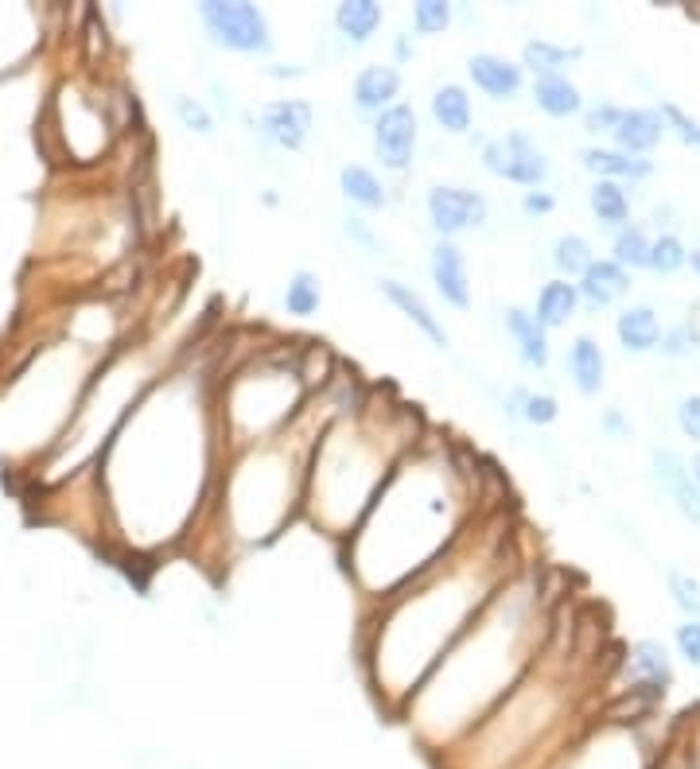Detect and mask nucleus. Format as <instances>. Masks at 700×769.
<instances>
[{
	"mask_svg": "<svg viewBox=\"0 0 700 769\" xmlns=\"http://www.w3.org/2000/svg\"><path fill=\"white\" fill-rule=\"evenodd\" d=\"M198 17L211 28V35L230 51H265L272 43L269 20L254 4H218V0H211V4H198Z\"/></svg>",
	"mask_w": 700,
	"mask_h": 769,
	"instance_id": "obj_1",
	"label": "nucleus"
},
{
	"mask_svg": "<svg viewBox=\"0 0 700 769\" xmlns=\"http://www.w3.org/2000/svg\"><path fill=\"white\" fill-rule=\"evenodd\" d=\"M483 164L491 167L495 175H503V180H510V183H541L545 172H549L545 156L537 152L534 144H529V137H521V132H510L506 140L486 144Z\"/></svg>",
	"mask_w": 700,
	"mask_h": 769,
	"instance_id": "obj_2",
	"label": "nucleus"
},
{
	"mask_svg": "<svg viewBox=\"0 0 700 769\" xmlns=\"http://www.w3.org/2000/svg\"><path fill=\"white\" fill-rule=\"evenodd\" d=\"M412 144H417V113L409 106H389L374 124V148L386 167L401 172L412 160Z\"/></svg>",
	"mask_w": 700,
	"mask_h": 769,
	"instance_id": "obj_3",
	"label": "nucleus"
},
{
	"mask_svg": "<svg viewBox=\"0 0 700 769\" xmlns=\"http://www.w3.org/2000/svg\"><path fill=\"white\" fill-rule=\"evenodd\" d=\"M429 218L440 234H460V229L478 226L486 218V198L475 195V191L437 187L429 195Z\"/></svg>",
	"mask_w": 700,
	"mask_h": 769,
	"instance_id": "obj_4",
	"label": "nucleus"
},
{
	"mask_svg": "<svg viewBox=\"0 0 700 769\" xmlns=\"http://www.w3.org/2000/svg\"><path fill=\"white\" fill-rule=\"evenodd\" d=\"M312 129V109L304 101H272L261 113V132L280 148H300Z\"/></svg>",
	"mask_w": 700,
	"mask_h": 769,
	"instance_id": "obj_5",
	"label": "nucleus"
},
{
	"mask_svg": "<svg viewBox=\"0 0 700 769\" xmlns=\"http://www.w3.org/2000/svg\"><path fill=\"white\" fill-rule=\"evenodd\" d=\"M611 132H615L618 148H623L626 156H643V152H650L661 140L666 121H661V113H650V109H623Z\"/></svg>",
	"mask_w": 700,
	"mask_h": 769,
	"instance_id": "obj_6",
	"label": "nucleus"
},
{
	"mask_svg": "<svg viewBox=\"0 0 700 769\" xmlns=\"http://www.w3.org/2000/svg\"><path fill=\"white\" fill-rule=\"evenodd\" d=\"M467 71L471 83L483 94H491V98H514L521 90V71L498 55H471Z\"/></svg>",
	"mask_w": 700,
	"mask_h": 769,
	"instance_id": "obj_7",
	"label": "nucleus"
},
{
	"mask_svg": "<svg viewBox=\"0 0 700 769\" xmlns=\"http://www.w3.org/2000/svg\"><path fill=\"white\" fill-rule=\"evenodd\" d=\"M432 280H437L440 295L455 307H467L471 288H467V269H463V257L455 246H437L432 249Z\"/></svg>",
	"mask_w": 700,
	"mask_h": 769,
	"instance_id": "obj_8",
	"label": "nucleus"
},
{
	"mask_svg": "<svg viewBox=\"0 0 700 769\" xmlns=\"http://www.w3.org/2000/svg\"><path fill=\"white\" fill-rule=\"evenodd\" d=\"M658 475L666 483V490L674 494L677 509L700 524V486H692V475L685 470V463L674 451H658Z\"/></svg>",
	"mask_w": 700,
	"mask_h": 769,
	"instance_id": "obj_9",
	"label": "nucleus"
},
{
	"mask_svg": "<svg viewBox=\"0 0 700 769\" xmlns=\"http://www.w3.org/2000/svg\"><path fill=\"white\" fill-rule=\"evenodd\" d=\"M401 90V78H397L394 66H366L355 83V101L358 109H370V113H386L389 101Z\"/></svg>",
	"mask_w": 700,
	"mask_h": 769,
	"instance_id": "obj_10",
	"label": "nucleus"
},
{
	"mask_svg": "<svg viewBox=\"0 0 700 769\" xmlns=\"http://www.w3.org/2000/svg\"><path fill=\"white\" fill-rule=\"evenodd\" d=\"M615 331H618V343L635 354H646L661 343V323L650 307H626V312L618 315Z\"/></svg>",
	"mask_w": 700,
	"mask_h": 769,
	"instance_id": "obj_11",
	"label": "nucleus"
},
{
	"mask_svg": "<svg viewBox=\"0 0 700 769\" xmlns=\"http://www.w3.org/2000/svg\"><path fill=\"white\" fill-rule=\"evenodd\" d=\"M626 288H631L626 284V272L618 269L615 261H592V269L580 280V295H584L588 303H595V307H607V303L618 300Z\"/></svg>",
	"mask_w": 700,
	"mask_h": 769,
	"instance_id": "obj_12",
	"label": "nucleus"
},
{
	"mask_svg": "<svg viewBox=\"0 0 700 769\" xmlns=\"http://www.w3.org/2000/svg\"><path fill=\"white\" fill-rule=\"evenodd\" d=\"M577 303H580L577 284L552 280V284H545L541 295H537V323H541V327H560V323H569L572 315H577Z\"/></svg>",
	"mask_w": 700,
	"mask_h": 769,
	"instance_id": "obj_13",
	"label": "nucleus"
},
{
	"mask_svg": "<svg viewBox=\"0 0 700 769\" xmlns=\"http://www.w3.org/2000/svg\"><path fill=\"white\" fill-rule=\"evenodd\" d=\"M580 160H584L588 172L607 175V180H643V175H650L646 160L626 156V152H611V148H584Z\"/></svg>",
	"mask_w": 700,
	"mask_h": 769,
	"instance_id": "obj_14",
	"label": "nucleus"
},
{
	"mask_svg": "<svg viewBox=\"0 0 700 769\" xmlns=\"http://www.w3.org/2000/svg\"><path fill=\"white\" fill-rule=\"evenodd\" d=\"M569 369H572V377H577L580 393H588V397L600 393L603 369H607L600 343H595V338H577V346H572V354H569Z\"/></svg>",
	"mask_w": 700,
	"mask_h": 769,
	"instance_id": "obj_15",
	"label": "nucleus"
},
{
	"mask_svg": "<svg viewBox=\"0 0 700 769\" xmlns=\"http://www.w3.org/2000/svg\"><path fill=\"white\" fill-rule=\"evenodd\" d=\"M506 327L518 338L521 358H526L529 366H545V361H549V338H545V327L537 323V315L521 312V307H510V312H506Z\"/></svg>",
	"mask_w": 700,
	"mask_h": 769,
	"instance_id": "obj_16",
	"label": "nucleus"
},
{
	"mask_svg": "<svg viewBox=\"0 0 700 769\" xmlns=\"http://www.w3.org/2000/svg\"><path fill=\"white\" fill-rule=\"evenodd\" d=\"M381 288H386V295H389V300H394L397 307H401V312L409 315V319L417 323V327H420V331H424V335L432 338V343L448 346V335H444V327H440V323H437V315L429 312V303L420 300V295L412 292V288L397 284V280H386V284H381Z\"/></svg>",
	"mask_w": 700,
	"mask_h": 769,
	"instance_id": "obj_17",
	"label": "nucleus"
},
{
	"mask_svg": "<svg viewBox=\"0 0 700 769\" xmlns=\"http://www.w3.org/2000/svg\"><path fill=\"white\" fill-rule=\"evenodd\" d=\"M432 117H437L440 129L448 132H467L471 129V98L460 86H440L432 94Z\"/></svg>",
	"mask_w": 700,
	"mask_h": 769,
	"instance_id": "obj_18",
	"label": "nucleus"
},
{
	"mask_svg": "<svg viewBox=\"0 0 700 769\" xmlns=\"http://www.w3.org/2000/svg\"><path fill=\"white\" fill-rule=\"evenodd\" d=\"M534 98H537V106L545 109L549 117H572V113H580V90L569 83V78H541V83L534 86Z\"/></svg>",
	"mask_w": 700,
	"mask_h": 769,
	"instance_id": "obj_19",
	"label": "nucleus"
},
{
	"mask_svg": "<svg viewBox=\"0 0 700 769\" xmlns=\"http://www.w3.org/2000/svg\"><path fill=\"white\" fill-rule=\"evenodd\" d=\"M335 24H338V32H343L346 40L363 43V40H370L374 28L381 24V9L374 4V0H351V4H338Z\"/></svg>",
	"mask_w": 700,
	"mask_h": 769,
	"instance_id": "obj_20",
	"label": "nucleus"
},
{
	"mask_svg": "<svg viewBox=\"0 0 700 769\" xmlns=\"http://www.w3.org/2000/svg\"><path fill=\"white\" fill-rule=\"evenodd\" d=\"M338 183H343V195L346 198H355L358 206H370V210H378V206H386V187H381V180L374 172H366V167H343V175H338Z\"/></svg>",
	"mask_w": 700,
	"mask_h": 769,
	"instance_id": "obj_21",
	"label": "nucleus"
},
{
	"mask_svg": "<svg viewBox=\"0 0 700 769\" xmlns=\"http://www.w3.org/2000/svg\"><path fill=\"white\" fill-rule=\"evenodd\" d=\"M588 203H592L595 218H600L603 226H623L626 214H631V203H626L623 187H618V183H611V180L595 183L592 195H588Z\"/></svg>",
	"mask_w": 700,
	"mask_h": 769,
	"instance_id": "obj_22",
	"label": "nucleus"
},
{
	"mask_svg": "<svg viewBox=\"0 0 700 769\" xmlns=\"http://www.w3.org/2000/svg\"><path fill=\"white\" fill-rule=\"evenodd\" d=\"M631 669H635V676H643L646 684H669V680H674L669 661H666V649L654 646V641H643V646L635 649V657H631Z\"/></svg>",
	"mask_w": 700,
	"mask_h": 769,
	"instance_id": "obj_23",
	"label": "nucleus"
},
{
	"mask_svg": "<svg viewBox=\"0 0 700 769\" xmlns=\"http://www.w3.org/2000/svg\"><path fill=\"white\" fill-rule=\"evenodd\" d=\"M552 264L560 272H569V277H577V272L584 277L592 269V246L584 238H577V234H569V238H560L557 249H552Z\"/></svg>",
	"mask_w": 700,
	"mask_h": 769,
	"instance_id": "obj_24",
	"label": "nucleus"
},
{
	"mask_svg": "<svg viewBox=\"0 0 700 769\" xmlns=\"http://www.w3.org/2000/svg\"><path fill=\"white\" fill-rule=\"evenodd\" d=\"M284 307H289L292 315H300V319L315 315V307H320V280H315L312 272H297L289 292H284Z\"/></svg>",
	"mask_w": 700,
	"mask_h": 769,
	"instance_id": "obj_25",
	"label": "nucleus"
},
{
	"mask_svg": "<svg viewBox=\"0 0 700 769\" xmlns=\"http://www.w3.org/2000/svg\"><path fill=\"white\" fill-rule=\"evenodd\" d=\"M572 58H577V51L552 47V43H545V40H537L526 47V66L534 74H541V78H557L560 66H569Z\"/></svg>",
	"mask_w": 700,
	"mask_h": 769,
	"instance_id": "obj_26",
	"label": "nucleus"
},
{
	"mask_svg": "<svg viewBox=\"0 0 700 769\" xmlns=\"http://www.w3.org/2000/svg\"><path fill=\"white\" fill-rule=\"evenodd\" d=\"M615 264L618 269H646L650 264V241H646L643 229H618Z\"/></svg>",
	"mask_w": 700,
	"mask_h": 769,
	"instance_id": "obj_27",
	"label": "nucleus"
},
{
	"mask_svg": "<svg viewBox=\"0 0 700 769\" xmlns=\"http://www.w3.org/2000/svg\"><path fill=\"white\" fill-rule=\"evenodd\" d=\"M685 261H689V253H685V246L674 238V234H666V238L650 241V264H646V269L661 272V277H674V272L681 269Z\"/></svg>",
	"mask_w": 700,
	"mask_h": 769,
	"instance_id": "obj_28",
	"label": "nucleus"
},
{
	"mask_svg": "<svg viewBox=\"0 0 700 769\" xmlns=\"http://www.w3.org/2000/svg\"><path fill=\"white\" fill-rule=\"evenodd\" d=\"M448 20H452V9L440 4V0H420L417 9H412V28L420 35H432V32H444Z\"/></svg>",
	"mask_w": 700,
	"mask_h": 769,
	"instance_id": "obj_29",
	"label": "nucleus"
},
{
	"mask_svg": "<svg viewBox=\"0 0 700 769\" xmlns=\"http://www.w3.org/2000/svg\"><path fill=\"white\" fill-rule=\"evenodd\" d=\"M669 591H674V603L681 606L685 614L700 618V583L685 572H669Z\"/></svg>",
	"mask_w": 700,
	"mask_h": 769,
	"instance_id": "obj_30",
	"label": "nucleus"
},
{
	"mask_svg": "<svg viewBox=\"0 0 700 769\" xmlns=\"http://www.w3.org/2000/svg\"><path fill=\"white\" fill-rule=\"evenodd\" d=\"M661 117H666V121L674 124V129H677V137H681L685 144L700 148V124L692 121L689 113H681V109H677L674 101H661Z\"/></svg>",
	"mask_w": 700,
	"mask_h": 769,
	"instance_id": "obj_31",
	"label": "nucleus"
},
{
	"mask_svg": "<svg viewBox=\"0 0 700 769\" xmlns=\"http://www.w3.org/2000/svg\"><path fill=\"white\" fill-rule=\"evenodd\" d=\"M677 649H681L685 661L697 664V669H700V622L677 626Z\"/></svg>",
	"mask_w": 700,
	"mask_h": 769,
	"instance_id": "obj_32",
	"label": "nucleus"
},
{
	"mask_svg": "<svg viewBox=\"0 0 700 769\" xmlns=\"http://www.w3.org/2000/svg\"><path fill=\"white\" fill-rule=\"evenodd\" d=\"M677 424H681V432L689 440H700V397H685L677 404Z\"/></svg>",
	"mask_w": 700,
	"mask_h": 769,
	"instance_id": "obj_33",
	"label": "nucleus"
},
{
	"mask_svg": "<svg viewBox=\"0 0 700 769\" xmlns=\"http://www.w3.org/2000/svg\"><path fill=\"white\" fill-rule=\"evenodd\" d=\"M175 109H180V117H183V124H187V129L211 132V117H206L203 106H195L191 98H175Z\"/></svg>",
	"mask_w": 700,
	"mask_h": 769,
	"instance_id": "obj_34",
	"label": "nucleus"
},
{
	"mask_svg": "<svg viewBox=\"0 0 700 769\" xmlns=\"http://www.w3.org/2000/svg\"><path fill=\"white\" fill-rule=\"evenodd\" d=\"M526 420H534V424H552L557 420V401L552 397H526Z\"/></svg>",
	"mask_w": 700,
	"mask_h": 769,
	"instance_id": "obj_35",
	"label": "nucleus"
},
{
	"mask_svg": "<svg viewBox=\"0 0 700 769\" xmlns=\"http://www.w3.org/2000/svg\"><path fill=\"white\" fill-rule=\"evenodd\" d=\"M618 113H623V109H615V106H600V109H592V113H588V129L592 132H603V129H615V121H618Z\"/></svg>",
	"mask_w": 700,
	"mask_h": 769,
	"instance_id": "obj_36",
	"label": "nucleus"
},
{
	"mask_svg": "<svg viewBox=\"0 0 700 769\" xmlns=\"http://www.w3.org/2000/svg\"><path fill=\"white\" fill-rule=\"evenodd\" d=\"M661 350H666V354H685V350H689V331H674Z\"/></svg>",
	"mask_w": 700,
	"mask_h": 769,
	"instance_id": "obj_37",
	"label": "nucleus"
},
{
	"mask_svg": "<svg viewBox=\"0 0 700 769\" xmlns=\"http://www.w3.org/2000/svg\"><path fill=\"white\" fill-rule=\"evenodd\" d=\"M526 210H534V214H537V210H541V214L552 210V198H549V195H529V198H526Z\"/></svg>",
	"mask_w": 700,
	"mask_h": 769,
	"instance_id": "obj_38",
	"label": "nucleus"
},
{
	"mask_svg": "<svg viewBox=\"0 0 700 769\" xmlns=\"http://www.w3.org/2000/svg\"><path fill=\"white\" fill-rule=\"evenodd\" d=\"M689 261H692V269L700 272V249H692V253H689Z\"/></svg>",
	"mask_w": 700,
	"mask_h": 769,
	"instance_id": "obj_39",
	"label": "nucleus"
},
{
	"mask_svg": "<svg viewBox=\"0 0 700 769\" xmlns=\"http://www.w3.org/2000/svg\"><path fill=\"white\" fill-rule=\"evenodd\" d=\"M692 478H697V486H700V455L692 458Z\"/></svg>",
	"mask_w": 700,
	"mask_h": 769,
	"instance_id": "obj_40",
	"label": "nucleus"
}]
</instances>
